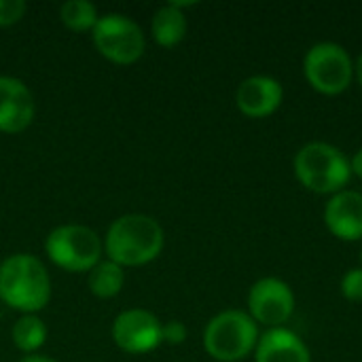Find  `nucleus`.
Returning <instances> with one entry per match:
<instances>
[{"mask_svg": "<svg viewBox=\"0 0 362 362\" xmlns=\"http://www.w3.org/2000/svg\"><path fill=\"white\" fill-rule=\"evenodd\" d=\"M125 282L123 267L112 263V261H100L91 272H89V291L98 299H112L121 293Z\"/></svg>", "mask_w": 362, "mask_h": 362, "instance_id": "obj_15", "label": "nucleus"}, {"mask_svg": "<svg viewBox=\"0 0 362 362\" xmlns=\"http://www.w3.org/2000/svg\"><path fill=\"white\" fill-rule=\"evenodd\" d=\"M303 70L308 83L325 95L344 93L354 76V66L348 51L335 42L314 45L305 55Z\"/></svg>", "mask_w": 362, "mask_h": 362, "instance_id": "obj_7", "label": "nucleus"}, {"mask_svg": "<svg viewBox=\"0 0 362 362\" xmlns=\"http://www.w3.org/2000/svg\"><path fill=\"white\" fill-rule=\"evenodd\" d=\"M341 295L348 301H362V267L350 269L341 280Z\"/></svg>", "mask_w": 362, "mask_h": 362, "instance_id": "obj_19", "label": "nucleus"}, {"mask_svg": "<svg viewBox=\"0 0 362 362\" xmlns=\"http://www.w3.org/2000/svg\"><path fill=\"white\" fill-rule=\"evenodd\" d=\"M59 19L72 32H93L100 15L95 4L89 0H68L59 6Z\"/></svg>", "mask_w": 362, "mask_h": 362, "instance_id": "obj_17", "label": "nucleus"}, {"mask_svg": "<svg viewBox=\"0 0 362 362\" xmlns=\"http://www.w3.org/2000/svg\"><path fill=\"white\" fill-rule=\"evenodd\" d=\"M259 344V327L250 314L227 310L214 316L204 331V348L218 362L246 358Z\"/></svg>", "mask_w": 362, "mask_h": 362, "instance_id": "obj_3", "label": "nucleus"}, {"mask_svg": "<svg viewBox=\"0 0 362 362\" xmlns=\"http://www.w3.org/2000/svg\"><path fill=\"white\" fill-rule=\"evenodd\" d=\"M354 72H356L358 83L362 85V53H361V57H358V62H356V66H354Z\"/></svg>", "mask_w": 362, "mask_h": 362, "instance_id": "obj_23", "label": "nucleus"}, {"mask_svg": "<svg viewBox=\"0 0 362 362\" xmlns=\"http://www.w3.org/2000/svg\"><path fill=\"white\" fill-rule=\"evenodd\" d=\"M187 339V327L178 320H172L168 325H161V344L180 346Z\"/></svg>", "mask_w": 362, "mask_h": 362, "instance_id": "obj_20", "label": "nucleus"}, {"mask_svg": "<svg viewBox=\"0 0 362 362\" xmlns=\"http://www.w3.org/2000/svg\"><path fill=\"white\" fill-rule=\"evenodd\" d=\"M28 4L23 0H0V28H8L23 19Z\"/></svg>", "mask_w": 362, "mask_h": 362, "instance_id": "obj_18", "label": "nucleus"}, {"mask_svg": "<svg viewBox=\"0 0 362 362\" xmlns=\"http://www.w3.org/2000/svg\"><path fill=\"white\" fill-rule=\"evenodd\" d=\"M151 30H153V38L157 40V45L172 49L178 42H182V38L187 36V17L178 6L168 2L155 13Z\"/></svg>", "mask_w": 362, "mask_h": 362, "instance_id": "obj_14", "label": "nucleus"}, {"mask_svg": "<svg viewBox=\"0 0 362 362\" xmlns=\"http://www.w3.org/2000/svg\"><path fill=\"white\" fill-rule=\"evenodd\" d=\"M112 341L127 354H146L161 346V322L146 310H125L112 322Z\"/></svg>", "mask_w": 362, "mask_h": 362, "instance_id": "obj_9", "label": "nucleus"}, {"mask_svg": "<svg viewBox=\"0 0 362 362\" xmlns=\"http://www.w3.org/2000/svg\"><path fill=\"white\" fill-rule=\"evenodd\" d=\"M93 45L108 62L129 66L144 55L146 40L136 21L125 15L108 13L102 15L93 28Z\"/></svg>", "mask_w": 362, "mask_h": 362, "instance_id": "obj_6", "label": "nucleus"}, {"mask_svg": "<svg viewBox=\"0 0 362 362\" xmlns=\"http://www.w3.org/2000/svg\"><path fill=\"white\" fill-rule=\"evenodd\" d=\"M295 174L314 193H339L350 180L348 159L327 142H310L295 157Z\"/></svg>", "mask_w": 362, "mask_h": 362, "instance_id": "obj_4", "label": "nucleus"}, {"mask_svg": "<svg viewBox=\"0 0 362 362\" xmlns=\"http://www.w3.org/2000/svg\"><path fill=\"white\" fill-rule=\"evenodd\" d=\"M282 85L272 76H250L235 93V102L242 115L250 119H263L274 115L282 104Z\"/></svg>", "mask_w": 362, "mask_h": 362, "instance_id": "obj_11", "label": "nucleus"}, {"mask_svg": "<svg viewBox=\"0 0 362 362\" xmlns=\"http://www.w3.org/2000/svg\"><path fill=\"white\" fill-rule=\"evenodd\" d=\"M248 310L255 322L278 329L295 310V295L291 286L278 278H263L252 284L248 293Z\"/></svg>", "mask_w": 362, "mask_h": 362, "instance_id": "obj_8", "label": "nucleus"}, {"mask_svg": "<svg viewBox=\"0 0 362 362\" xmlns=\"http://www.w3.org/2000/svg\"><path fill=\"white\" fill-rule=\"evenodd\" d=\"M257 362H312L308 346L288 329H272L259 337L255 348Z\"/></svg>", "mask_w": 362, "mask_h": 362, "instance_id": "obj_13", "label": "nucleus"}, {"mask_svg": "<svg viewBox=\"0 0 362 362\" xmlns=\"http://www.w3.org/2000/svg\"><path fill=\"white\" fill-rule=\"evenodd\" d=\"M325 223L339 240L362 238V195L356 191H339L325 208Z\"/></svg>", "mask_w": 362, "mask_h": 362, "instance_id": "obj_12", "label": "nucleus"}, {"mask_svg": "<svg viewBox=\"0 0 362 362\" xmlns=\"http://www.w3.org/2000/svg\"><path fill=\"white\" fill-rule=\"evenodd\" d=\"M45 252L59 269L83 274L102 261V240L85 225H62L47 235Z\"/></svg>", "mask_w": 362, "mask_h": 362, "instance_id": "obj_5", "label": "nucleus"}, {"mask_svg": "<svg viewBox=\"0 0 362 362\" xmlns=\"http://www.w3.org/2000/svg\"><path fill=\"white\" fill-rule=\"evenodd\" d=\"M21 362H57V361L47 358V356H40V354H30V356H25Z\"/></svg>", "mask_w": 362, "mask_h": 362, "instance_id": "obj_22", "label": "nucleus"}, {"mask_svg": "<svg viewBox=\"0 0 362 362\" xmlns=\"http://www.w3.org/2000/svg\"><path fill=\"white\" fill-rule=\"evenodd\" d=\"M350 170L358 176V178H362V148L352 157V163H350Z\"/></svg>", "mask_w": 362, "mask_h": 362, "instance_id": "obj_21", "label": "nucleus"}, {"mask_svg": "<svg viewBox=\"0 0 362 362\" xmlns=\"http://www.w3.org/2000/svg\"><path fill=\"white\" fill-rule=\"evenodd\" d=\"M163 250V229L146 214L119 216L106 231L104 252L121 267H140L155 261Z\"/></svg>", "mask_w": 362, "mask_h": 362, "instance_id": "obj_1", "label": "nucleus"}, {"mask_svg": "<svg viewBox=\"0 0 362 362\" xmlns=\"http://www.w3.org/2000/svg\"><path fill=\"white\" fill-rule=\"evenodd\" d=\"M51 299L47 267L32 255H11L0 263V301L17 312L36 314Z\"/></svg>", "mask_w": 362, "mask_h": 362, "instance_id": "obj_2", "label": "nucleus"}, {"mask_svg": "<svg viewBox=\"0 0 362 362\" xmlns=\"http://www.w3.org/2000/svg\"><path fill=\"white\" fill-rule=\"evenodd\" d=\"M13 344L17 350H21L23 354H36L47 339V327L45 322L36 316V314H23L11 331Z\"/></svg>", "mask_w": 362, "mask_h": 362, "instance_id": "obj_16", "label": "nucleus"}, {"mask_svg": "<svg viewBox=\"0 0 362 362\" xmlns=\"http://www.w3.org/2000/svg\"><path fill=\"white\" fill-rule=\"evenodd\" d=\"M34 95L15 76H0V132L19 134L34 121Z\"/></svg>", "mask_w": 362, "mask_h": 362, "instance_id": "obj_10", "label": "nucleus"}]
</instances>
